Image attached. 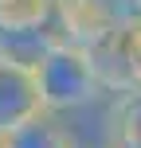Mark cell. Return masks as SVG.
Listing matches in <instances>:
<instances>
[{
  "label": "cell",
  "mask_w": 141,
  "mask_h": 148,
  "mask_svg": "<svg viewBox=\"0 0 141 148\" xmlns=\"http://www.w3.org/2000/svg\"><path fill=\"white\" fill-rule=\"evenodd\" d=\"M78 148H102V144H78Z\"/></svg>",
  "instance_id": "6"
},
{
  "label": "cell",
  "mask_w": 141,
  "mask_h": 148,
  "mask_svg": "<svg viewBox=\"0 0 141 148\" xmlns=\"http://www.w3.org/2000/svg\"><path fill=\"white\" fill-rule=\"evenodd\" d=\"M8 8H12V0H0V20L8 16Z\"/></svg>",
  "instance_id": "5"
},
{
  "label": "cell",
  "mask_w": 141,
  "mask_h": 148,
  "mask_svg": "<svg viewBox=\"0 0 141 148\" xmlns=\"http://www.w3.org/2000/svg\"><path fill=\"white\" fill-rule=\"evenodd\" d=\"M43 113V97H39V82L31 66L0 59V136L20 129L24 121Z\"/></svg>",
  "instance_id": "2"
},
{
  "label": "cell",
  "mask_w": 141,
  "mask_h": 148,
  "mask_svg": "<svg viewBox=\"0 0 141 148\" xmlns=\"http://www.w3.org/2000/svg\"><path fill=\"white\" fill-rule=\"evenodd\" d=\"M24 4H39V8H59L63 0H24Z\"/></svg>",
  "instance_id": "4"
},
{
  "label": "cell",
  "mask_w": 141,
  "mask_h": 148,
  "mask_svg": "<svg viewBox=\"0 0 141 148\" xmlns=\"http://www.w3.org/2000/svg\"><path fill=\"white\" fill-rule=\"evenodd\" d=\"M0 148H78V133L67 117L59 113H39V117L24 121L20 129L0 136Z\"/></svg>",
  "instance_id": "3"
},
{
  "label": "cell",
  "mask_w": 141,
  "mask_h": 148,
  "mask_svg": "<svg viewBox=\"0 0 141 148\" xmlns=\"http://www.w3.org/2000/svg\"><path fill=\"white\" fill-rule=\"evenodd\" d=\"M35 82H39V97H43L47 113L59 117H78L102 97V74L98 62L90 59L82 47L71 43H55L43 59L35 62Z\"/></svg>",
  "instance_id": "1"
}]
</instances>
